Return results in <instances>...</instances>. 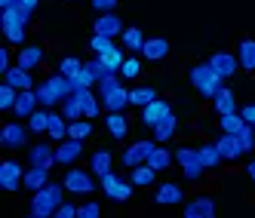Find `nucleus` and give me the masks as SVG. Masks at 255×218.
Segmentation results:
<instances>
[{
    "label": "nucleus",
    "instance_id": "6",
    "mask_svg": "<svg viewBox=\"0 0 255 218\" xmlns=\"http://www.w3.org/2000/svg\"><path fill=\"white\" fill-rule=\"evenodd\" d=\"M62 185L71 194H93L96 191V181H93V169H77V166H68V172L62 175Z\"/></svg>",
    "mask_w": 255,
    "mask_h": 218
},
{
    "label": "nucleus",
    "instance_id": "35",
    "mask_svg": "<svg viewBox=\"0 0 255 218\" xmlns=\"http://www.w3.org/2000/svg\"><path fill=\"white\" fill-rule=\"evenodd\" d=\"M28 129H31V132H37V135L49 129V108H37V111L28 117Z\"/></svg>",
    "mask_w": 255,
    "mask_h": 218
},
{
    "label": "nucleus",
    "instance_id": "12",
    "mask_svg": "<svg viewBox=\"0 0 255 218\" xmlns=\"http://www.w3.org/2000/svg\"><path fill=\"white\" fill-rule=\"evenodd\" d=\"M28 163H31V166L52 169V166H56V148H52V144H46V141L31 144V151H28Z\"/></svg>",
    "mask_w": 255,
    "mask_h": 218
},
{
    "label": "nucleus",
    "instance_id": "8",
    "mask_svg": "<svg viewBox=\"0 0 255 218\" xmlns=\"http://www.w3.org/2000/svg\"><path fill=\"white\" fill-rule=\"evenodd\" d=\"M28 126H22V123H15V120H9V123H3V129H0V144H3L6 151H15V148H25L28 144Z\"/></svg>",
    "mask_w": 255,
    "mask_h": 218
},
{
    "label": "nucleus",
    "instance_id": "22",
    "mask_svg": "<svg viewBox=\"0 0 255 218\" xmlns=\"http://www.w3.org/2000/svg\"><path fill=\"white\" fill-rule=\"evenodd\" d=\"M3 83L15 86L19 93H22V89H34V77H31V71H25V68H19V65H12L6 74H3Z\"/></svg>",
    "mask_w": 255,
    "mask_h": 218
},
{
    "label": "nucleus",
    "instance_id": "51",
    "mask_svg": "<svg viewBox=\"0 0 255 218\" xmlns=\"http://www.w3.org/2000/svg\"><path fill=\"white\" fill-rule=\"evenodd\" d=\"M12 65H9V49H0V74H6Z\"/></svg>",
    "mask_w": 255,
    "mask_h": 218
},
{
    "label": "nucleus",
    "instance_id": "49",
    "mask_svg": "<svg viewBox=\"0 0 255 218\" xmlns=\"http://www.w3.org/2000/svg\"><path fill=\"white\" fill-rule=\"evenodd\" d=\"M117 3H120V0H93V6H96L99 15H102V12H114Z\"/></svg>",
    "mask_w": 255,
    "mask_h": 218
},
{
    "label": "nucleus",
    "instance_id": "25",
    "mask_svg": "<svg viewBox=\"0 0 255 218\" xmlns=\"http://www.w3.org/2000/svg\"><path fill=\"white\" fill-rule=\"evenodd\" d=\"M111 166H114V154H111V151H105V148L93 151V157H89V169H93V175L111 172Z\"/></svg>",
    "mask_w": 255,
    "mask_h": 218
},
{
    "label": "nucleus",
    "instance_id": "2",
    "mask_svg": "<svg viewBox=\"0 0 255 218\" xmlns=\"http://www.w3.org/2000/svg\"><path fill=\"white\" fill-rule=\"evenodd\" d=\"M34 93L40 99V108H56L74 93V83H71V77H65V74H52L40 86H34Z\"/></svg>",
    "mask_w": 255,
    "mask_h": 218
},
{
    "label": "nucleus",
    "instance_id": "10",
    "mask_svg": "<svg viewBox=\"0 0 255 218\" xmlns=\"http://www.w3.org/2000/svg\"><path fill=\"white\" fill-rule=\"evenodd\" d=\"M0 185H3L6 191H19L25 185L22 163H15V160H3V163H0Z\"/></svg>",
    "mask_w": 255,
    "mask_h": 218
},
{
    "label": "nucleus",
    "instance_id": "3",
    "mask_svg": "<svg viewBox=\"0 0 255 218\" xmlns=\"http://www.w3.org/2000/svg\"><path fill=\"white\" fill-rule=\"evenodd\" d=\"M188 80H191V86H194L203 99H215V96H218V89L225 86V77H218V74H215V68H212L209 62L194 65V68L188 71Z\"/></svg>",
    "mask_w": 255,
    "mask_h": 218
},
{
    "label": "nucleus",
    "instance_id": "40",
    "mask_svg": "<svg viewBox=\"0 0 255 218\" xmlns=\"http://www.w3.org/2000/svg\"><path fill=\"white\" fill-rule=\"evenodd\" d=\"M71 83H74V89H93L99 80H96V74H93V71H89V68L83 65V68L77 71V74L71 77Z\"/></svg>",
    "mask_w": 255,
    "mask_h": 218
},
{
    "label": "nucleus",
    "instance_id": "19",
    "mask_svg": "<svg viewBox=\"0 0 255 218\" xmlns=\"http://www.w3.org/2000/svg\"><path fill=\"white\" fill-rule=\"evenodd\" d=\"M40 62H43V46H37V43H28L15 52V65L25 68V71H34Z\"/></svg>",
    "mask_w": 255,
    "mask_h": 218
},
{
    "label": "nucleus",
    "instance_id": "20",
    "mask_svg": "<svg viewBox=\"0 0 255 218\" xmlns=\"http://www.w3.org/2000/svg\"><path fill=\"white\" fill-rule=\"evenodd\" d=\"M40 108V99H37V93L34 89H22L19 93V99H15V108H12V114L15 117H31L34 111Z\"/></svg>",
    "mask_w": 255,
    "mask_h": 218
},
{
    "label": "nucleus",
    "instance_id": "36",
    "mask_svg": "<svg viewBox=\"0 0 255 218\" xmlns=\"http://www.w3.org/2000/svg\"><path fill=\"white\" fill-rule=\"evenodd\" d=\"M141 46H144V34H141V28H126V31H123V49L141 52Z\"/></svg>",
    "mask_w": 255,
    "mask_h": 218
},
{
    "label": "nucleus",
    "instance_id": "44",
    "mask_svg": "<svg viewBox=\"0 0 255 218\" xmlns=\"http://www.w3.org/2000/svg\"><path fill=\"white\" fill-rule=\"evenodd\" d=\"M86 62H80L77 56H68V59H62V65H59V74H65V77H74L77 71L83 68Z\"/></svg>",
    "mask_w": 255,
    "mask_h": 218
},
{
    "label": "nucleus",
    "instance_id": "23",
    "mask_svg": "<svg viewBox=\"0 0 255 218\" xmlns=\"http://www.w3.org/2000/svg\"><path fill=\"white\" fill-rule=\"evenodd\" d=\"M212 108H215V114H218V117H222V114H237V111H240V108H237V99H234V93H231L228 86L218 89V96L212 99Z\"/></svg>",
    "mask_w": 255,
    "mask_h": 218
},
{
    "label": "nucleus",
    "instance_id": "5",
    "mask_svg": "<svg viewBox=\"0 0 255 218\" xmlns=\"http://www.w3.org/2000/svg\"><path fill=\"white\" fill-rule=\"evenodd\" d=\"M175 163L181 166V172H185L188 181H200V178H203V172H206V166L200 163L197 148H188V144H181V148L175 151Z\"/></svg>",
    "mask_w": 255,
    "mask_h": 218
},
{
    "label": "nucleus",
    "instance_id": "21",
    "mask_svg": "<svg viewBox=\"0 0 255 218\" xmlns=\"http://www.w3.org/2000/svg\"><path fill=\"white\" fill-rule=\"evenodd\" d=\"M141 56L148 59V62H163V59L169 56V40H163V37H151V40H144Z\"/></svg>",
    "mask_w": 255,
    "mask_h": 218
},
{
    "label": "nucleus",
    "instance_id": "45",
    "mask_svg": "<svg viewBox=\"0 0 255 218\" xmlns=\"http://www.w3.org/2000/svg\"><path fill=\"white\" fill-rule=\"evenodd\" d=\"M86 68H89V71H93V74H96V80H105V77H114V74H117V71H111V68H105L99 56H96L93 62H86Z\"/></svg>",
    "mask_w": 255,
    "mask_h": 218
},
{
    "label": "nucleus",
    "instance_id": "27",
    "mask_svg": "<svg viewBox=\"0 0 255 218\" xmlns=\"http://www.w3.org/2000/svg\"><path fill=\"white\" fill-rule=\"evenodd\" d=\"M68 123H71V120H68L62 111H59V114L49 111V129H46L49 138H52V141H65V138H68Z\"/></svg>",
    "mask_w": 255,
    "mask_h": 218
},
{
    "label": "nucleus",
    "instance_id": "33",
    "mask_svg": "<svg viewBox=\"0 0 255 218\" xmlns=\"http://www.w3.org/2000/svg\"><path fill=\"white\" fill-rule=\"evenodd\" d=\"M154 99H160L154 86H135V89H129V105H135V108H144Z\"/></svg>",
    "mask_w": 255,
    "mask_h": 218
},
{
    "label": "nucleus",
    "instance_id": "55",
    "mask_svg": "<svg viewBox=\"0 0 255 218\" xmlns=\"http://www.w3.org/2000/svg\"><path fill=\"white\" fill-rule=\"evenodd\" d=\"M37 3H40V0H22V6H28L31 12H34V9H37Z\"/></svg>",
    "mask_w": 255,
    "mask_h": 218
},
{
    "label": "nucleus",
    "instance_id": "7",
    "mask_svg": "<svg viewBox=\"0 0 255 218\" xmlns=\"http://www.w3.org/2000/svg\"><path fill=\"white\" fill-rule=\"evenodd\" d=\"M160 141H148V138H141V141H135V144H129L123 154H120V163L126 169H135V166H141V163H148V157H151V151L157 148Z\"/></svg>",
    "mask_w": 255,
    "mask_h": 218
},
{
    "label": "nucleus",
    "instance_id": "47",
    "mask_svg": "<svg viewBox=\"0 0 255 218\" xmlns=\"http://www.w3.org/2000/svg\"><path fill=\"white\" fill-rule=\"evenodd\" d=\"M102 215V206L96 203V200H89V203L77 206V218H99Z\"/></svg>",
    "mask_w": 255,
    "mask_h": 218
},
{
    "label": "nucleus",
    "instance_id": "16",
    "mask_svg": "<svg viewBox=\"0 0 255 218\" xmlns=\"http://www.w3.org/2000/svg\"><path fill=\"white\" fill-rule=\"evenodd\" d=\"M215 215V200L212 197H194L185 203V218H212Z\"/></svg>",
    "mask_w": 255,
    "mask_h": 218
},
{
    "label": "nucleus",
    "instance_id": "15",
    "mask_svg": "<svg viewBox=\"0 0 255 218\" xmlns=\"http://www.w3.org/2000/svg\"><path fill=\"white\" fill-rule=\"evenodd\" d=\"M215 144H218V151H222V160H228V163H234V160H240L246 151H243V144H240V138L237 135H231V132H222L215 138Z\"/></svg>",
    "mask_w": 255,
    "mask_h": 218
},
{
    "label": "nucleus",
    "instance_id": "11",
    "mask_svg": "<svg viewBox=\"0 0 255 218\" xmlns=\"http://www.w3.org/2000/svg\"><path fill=\"white\" fill-rule=\"evenodd\" d=\"M209 65L215 68V74L218 77H234L237 74V71H240V59H237V52H212V56H209Z\"/></svg>",
    "mask_w": 255,
    "mask_h": 218
},
{
    "label": "nucleus",
    "instance_id": "54",
    "mask_svg": "<svg viewBox=\"0 0 255 218\" xmlns=\"http://www.w3.org/2000/svg\"><path fill=\"white\" fill-rule=\"evenodd\" d=\"M246 175L255 181V160H249V163H246Z\"/></svg>",
    "mask_w": 255,
    "mask_h": 218
},
{
    "label": "nucleus",
    "instance_id": "50",
    "mask_svg": "<svg viewBox=\"0 0 255 218\" xmlns=\"http://www.w3.org/2000/svg\"><path fill=\"white\" fill-rule=\"evenodd\" d=\"M56 218H77V206L74 203H62L56 209Z\"/></svg>",
    "mask_w": 255,
    "mask_h": 218
},
{
    "label": "nucleus",
    "instance_id": "31",
    "mask_svg": "<svg viewBox=\"0 0 255 218\" xmlns=\"http://www.w3.org/2000/svg\"><path fill=\"white\" fill-rule=\"evenodd\" d=\"M154 178H157V169H154V166H148V163L135 166V169H132V175H129V181H132L135 188H148V185H154Z\"/></svg>",
    "mask_w": 255,
    "mask_h": 218
},
{
    "label": "nucleus",
    "instance_id": "39",
    "mask_svg": "<svg viewBox=\"0 0 255 218\" xmlns=\"http://www.w3.org/2000/svg\"><path fill=\"white\" fill-rule=\"evenodd\" d=\"M62 114H65L68 120H80V117H83V102L77 99V93H71V96L62 102Z\"/></svg>",
    "mask_w": 255,
    "mask_h": 218
},
{
    "label": "nucleus",
    "instance_id": "24",
    "mask_svg": "<svg viewBox=\"0 0 255 218\" xmlns=\"http://www.w3.org/2000/svg\"><path fill=\"white\" fill-rule=\"evenodd\" d=\"M197 154H200V163H203V166L206 169H215V166H222V151H218V144L215 141H203V144H200V148H197Z\"/></svg>",
    "mask_w": 255,
    "mask_h": 218
},
{
    "label": "nucleus",
    "instance_id": "56",
    "mask_svg": "<svg viewBox=\"0 0 255 218\" xmlns=\"http://www.w3.org/2000/svg\"><path fill=\"white\" fill-rule=\"evenodd\" d=\"M65 3H74V0H65Z\"/></svg>",
    "mask_w": 255,
    "mask_h": 218
},
{
    "label": "nucleus",
    "instance_id": "29",
    "mask_svg": "<svg viewBox=\"0 0 255 218\" xmlns=\"http://www.w3.org/2000/svg\"><path fill=\"white\" fill-rule=\"evenodd\" d=\"M175 129H178V117L175 114H169V117H163L157 126H154V141H169L172 135H175Z\"/></svg>",
    "mask_w": 255,
    "mask_h": 218
},
{
    "label": "nucleus",
    "instance_id": "38",
    "mask_svg": "<svg viewBox=\"0 0 255 218\" xmlns=\"http://www.w3.org/2000/svg\"><path fill=\"white\" fill-rule=\"evenodd\" d=\"M218 126H222V132L237 135V132H240L243 126H246V120L240 117V111H237V114H222V117H218Z\"/></svg>",
    "mask_w": 255,
    "mask_h": 218
},
{
    "label": "nucleus",
    "instance_id": "41",
    "mask_svg": "<svg viewBox=\"0 0 255 218\" xmlns=\"http://www.w3.org/2000/svg\"><path fill=\"white\" fill-rule=\"evenodd\" d=\"M15 99H19V89H15V86H9V83L0 86V111H12Z\"/></svg>",
    "mask_w": 255,
    "mask_h": 218
},
{
    "label": "nucleus",
    "instance_id": "34",
    "mask_svg": "<svg viewBox=\"0 0 255 218\" xmlns=\"http://www.w3.org/2000/svg\"><path fill=\"white\" fill-rule=\"evenodd\" d=\"M68 135H71V138H80V141H86L89 135H93V120H89V117L71 120V123H68Z\"/></svg>",
    "mask_w": 255,
    "mask_h": 218
},
{
    "label": "nucleus",
    "instance_id": "9",
    "mask_svg": "<svg viewBox=\"0 0 255 218\" xmlns=\"http://www.w3.org/2000/svg\"><path fill=\"white\" fill-rule=\"evenodd\" d=\"M83 157V141L80 138H65V141H59L56 144V163L59 166H74V163Z\"/></svg>",
    "mask_w": 255,
    "mask_h": 218
},
{
    "label": "nucleus",
    "instance_id": "57",
    "mask_svg": "<svg viewBox=\"0 0 255 218\" xmlns=\"http://www.w3.org/2000/svg\"><path fill=\"white\" fill-rule=\"evenodd\" d=\"M252 126H255V123H252Z\"/></svg>",
    "mask_w": 255,
    "mask_h": 218
},
{
    "label": "nucleus",
    "instance_id": "18",
    "mask_svg": "<svg viewBox=\"0 0 255 218\" xmlns=\"http://www.w3.org/2000/svg\"><path fill=\"white\" fill-rule=\"evenodd\" d=\"M154 203H160V206H178V203H185V191H181L175 181H166V185L157 188Z\"/></svg>",
    "mask_w": 255,
    "mask_h": 218
},
{
    "label": "nucleus",
    "instance_id": "26",
    "mask_svg": "<svg viewBox=\"0 0 255 218\" xmlns=\"http://www.w3.org/2000/svg\"><path fill=\"white\" fill-rule=\"evenodd\" d=\"M105 126H108V135L117 138V141H123L126 132H129V120H126L120 111H117V114H108V117H105Z\"/></svg>",
    "mask_w": 255,
    "mask_h": 218
},
{
    "label": "nucleus",
    "instance_id": "37",
    "mask_svg": "<svg viewBox=\"0 0 255 218\" xmlns=\"http://www.w3.org/2000/svg\"><path fill=\"white\" fill-rule=\"evenodd\" d=\"M99 59H102V65H105V68L117 71V74H120V68H123V62H126V56H123V49H120V46H111L108 52H102Z\"/></svg>",
    "mask_w": 255,
    "mask_h": 218
},
{
    "label": "nucleus",
    "instance_id": "28",
    "mask_svg": "<svg viewBox=\"0 0 255 218\" xmlns=\"http://www.w3.org/2000/svg\"><path fill=\"white\" fill-rule=\"evenodd\" d=\"M43 185H49V169H43V166H28V172H25V191H40Z\"/></svg>",
    "mask_w": 255,
    "mask_h": 218
},
{
    "label": "nucleus",
    "instance_id": "17",
    "mask_svg": "<svg viewBox=\"0 0 255 218\" xmlns=\"http://www.w3.org/2000/svg\"><path fill=\"white\" fill-rule=\"evenodd\" d=\"M96 34H102V37H117V34H123V22H120V15L117 12H102L99 19H96Z\"/></svg>",
    "mask_w": 255,
    "mask_h": 218
},
{
    "label": "nucleus",
    "instance_id": "46",
    "mask_svg": "<svg viewBox=\"0 0 255 218\" xmlns=\"http://www.w3.org/2000/svg\"><path fill=\"white\" fill-rule=\"evenodd\" d=\"M114 46V40L111 37H102V34H93V40H89V49L96 52V56H102V52H108Z\"/></svg>",
    "mask_w": 255,
    "mask_h": 218
},
{
    "label": "nucleus",
    "instance_id": "14",
    "mask_svg": "<svg viewBox=\"0 0 255 218\" xmlns=\"http://www.w3.org/2000/svg\"><path fill=\"white\" fill-rule=\"evenodd\" d=\"M169 114H172L169 102H163V99H154V102H148V105L141 108V123H144V126H151V129H154V126H157L163 117H169Z\"/></svg>",
    "mask_w": 255,
    "mask_h": 218
},
{
    "label": "nucleus",
    "instance_id": "1",
    "mask_svg": "<svg viewBox=\"0 0 255 218\" xmlns=\"http://www.w3.org/2000/svg\"><path fill=\"white\" fill-rule=\"evenodd\" d=\"M65 185H56V181H49V185H43L40 191L31 194V218H49L56 215V209L65 203Z\"/></svg>",
    "mask_w": 255,
    "mask_h": 218
},
{
    "label": "nucleus",
    "instance_id": "32",
    "mask_svg": "<svg viewBox=\"0 0 255 218\" xmlns=\"http://www.w3.org/2000/svg\"><path fill=\"white\" fill-rule=\"evenodd\" d=\"M172 151H166V148H163V144H157V148L151 151V157H148V166H154L157 172H163V169H169L172 166Z\"/></svg>",
    "mask_w": 255,
    "mask_h": 218
},
{
    "label": "nucleus",
    "instance_id": "4",
    "mask_svg": "<svg viewBox=\"0 0 255 218\" xmlns=\"http://www.w3.org/2000/svg\"><path fill=\"white\" fill-rule=\"evenodd\" d=\"M99 185H102V191H105V197L108 200H114V203H126V200H132V181H123V178H117L114 172H105V175H99Z\"/></svg>",
    "mask_w": 255,
    "mask_h": 218
},
{
    "label": "nucleus",
    "instance_id": "53",
    "mask_svg": "<svg viewBox=\"0 0 255 218\" xmlns=\"http://www.w3.org/2000/svg\"><path fill=\"white\" fill-rule=\"evenodd\" d=\"M22 0H0V9H15Z\"/></svg>",
    "mask_w": 255,
    "mask_h": 218
},
{
    "label": "nucleus",
    "instance_id": "52",
    "mask_svg": "<svg viewBox=\"0 0 255 218\" xmlns=\"http://www.w3.org/2000/svg\"><path fill=\"white\" fill-rule=\"evenodd\" d=\"M240 117H243L246 123H255V105H246V108H240Z\"/></svg>",
    "mask_w": 255,
    "mask_h": 218
},
{
    "label": "nucleus",
    "instance_id": "30",
    "mask_svg": "<svg viewBox=\"0 0 255 218\" xmlns=\"http://www.w3.org/2000/svg\"><path fill=\"white\" fill-rule=\"evenodd\" d=\"M237 59H240L243 71H255V40L252 37L240 40V46H237Z\"/></svg>",
    "mask_w": 255,
    "mask_h": 218
},
{
    "label": "nucleus",
    "instance_id": "42",
    "mask_svg": "<svg viewBox=\"0 0 255 218\" xmlns=\"http://www.w3.org/2000/svg\"><path fill=\"white\" fill-rule=\"evenodd\" d=\"M237 138H240V144H243V151L249 154V151H255V126L252 123H246L240 132H237Z\"/></svg>",
    "mask_w": 255,
    "mask_h": 218
},
{
    "label": "nucleus",
    "instance_id": "48",
    "mask_svg": "<svg viewBox=\"0 0 255 218\" xmlns=\"http://www.w3.org/2000/svg\"><path fill=\"white\" fill-rule=\"evenodd\" d=\"M114 86H120V74H114V77H105V80H99V96L111 93Z\"/></svg>",
    "mask_w": 255,
    "mask_h": 218
},
{
    "label": "nucleus",
    "instance_id": "43",
    "mask_svg": "<svg viewBox=\"0 0 255 218\" xmlns=\"http://www.w3.org/2000/svg\"><path fill=\"white\" fill-rule=\"evenodd\" d=\"M138 74H141V62L129 56V59L123 62V68H120V77H123V80H135Z\"/></svg>",
    "mask_w": 255,
    "mask_h": 218
},
{
    "label": "nucleus",
    "instance_id": "13",
    "mask_svg": "<svg viewBox=\"0 0 255 218\" xmlns=\"http://www.w3.org/2000/svg\"><path fill=\"white\" fill-rule=\"evenodd\" d=\"M102 105H105V111H108V114H117V111L123 114L126 108H129V89H126L123 83L114 86L111 93H105V96H102Z\"/></svg>",
    "mask_w": 255,
    "mask_h": 218
}]
</instances>
